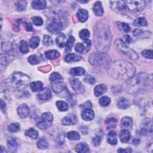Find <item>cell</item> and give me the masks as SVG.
<instances>
[{"mask_svg":"<svg viewBox=\"0 0 153 153\" xmlns=\"http://www.w3.org/2000/svg\"><path fill=\"white\" fill-rule=\"evenodd\" d=\"M94 43L98 52L106 53L111 43V33L108 25L105 21L98 22L94 27Z\"/></svg>","mask_w":153,"mask_h":153,"instance_id":"6da1fadb","label":"cell"},{"mask_svg":"<svg viewBox=\"0 0 153 153\" xmlns=\"http://www.w3.org/2000/svg\"><path fill=\"white\" fill-rule=\"evenodd\" d=\"M107 141L108 142L112 145H115L117 144V134L115 131H110L107 135Z\"/></svg>","mask_w":153,"mask_h":153,"instance_id":"603a6c76","label":"cell"},{"mask_svg":"<svg viewBox=\"0 0 153 153\" xmlns=\"http://www.w3.org/2000/svg\"><path fill=\"white\" fill-rule=\"evenodd\" d=\"M111 103V99L108 96H103L99 99V104L102 106H107Z\"/></svg>","mask_w":153,"mask_h":153,"instance_id":"7dc6e473","label":"cell"},{"mask_svg":"<svg viewBox=\"0 0 153 153\" xmlns=\"http://www.w3.org/2000/svg\"><path fill=\"white\" fill-rule=\"evenodd\" d=\"M25 135L31 138L32 139H36L38 136V132L33 128H31L25 131Z\"/></svg>","mask_w":153,"mask_h":153,"instance_id":"74e56055","label":"cell"},{"mask_svg":"<svg viewBox=\"0 0 153 153\" xmlns=\"http://www.w3.org/2000/svg\"><path fill=\"white\" fill-rule=\"evenodd\" d=\"M93 11L96 16H102L103 15V9L102 6V3L100 1L96 2L93 7Z\"/></svg>","mask_w":153,"mask_h":153,"instance_id":"44dd1931","label":"cell"},{"mask_svg":"<svg viewBox=\"0 0 153 153\" xmlns=\"http://www.w3.org/2000/svg\"><path fill=\"white\" fill-rule=\"evenodd\" d=\"M152 122L149 119H147L146 122L144 123L143 126L141 129V133L142 135H146L148 134H152Z\"/></svg>","mask_w":153,"mask_h":153,"instance_id":"4fadbf2b","label":"cell"},{"mask_svg":"<svg viewBox=\"0 0 153 153\" xmlns=\"http://www.w3.org/2000/svg\"><path fill=\"white\" fill-rule=\"evenodd\" d=\"M75 151L77 152L85 153V152H90V148L89 145L85 142L78 144L75 146Z\"/></svg>","mask_w":153,"mask_h":153,"instance_id":"7402d4cb","label":"cell"},{"mask_svg":"<svg viewBox=\"0 0 153 153\" xmlns=\"http://www.w3.org/2000/svg\"><path fill=\"white\" fill-rule=\"evenodd\" d=\"M31 19H32L33 23L35 26H42L43 23V20L42 18L40 16H33V17H32Z\"/></svg>","mask_w":153,"mask_h":153,"instance_id":"c3c4849f","label":"cell"},{"mask_svg":"<svg viewBox=\"0 0 153 153\" xmlns=\"http://www.w3.org/2000/svg\"><path fill=\"white\" fill-rule=\"evenodd\" d=\"M81 107H82L85 109V108H91L92 107V103L90 101H87V102H86L85 103L82 105L81 106Z\"/></svg>","mask_w":153,"mask_h":153,"instance_id":"91938a15","label":"cell"},{"mask_svg":"<svg viewBox=\"0 0 153 153\" xmlns=\"http://www.w3.org/2000/svg\"><path fill=\"white\" fill-rule=\"evenodd\" d=\"M56 104L57 108L60 111H66L69 109L68 104L64 101H58L56 102Z\"/></svg>","mask_w":153,"mask_h":153,"instance_id":"8d00e7d4","label":"cell"},{"mask_svg":"<svg viewBox=\"0 0 153 153\" xmlns=\"http://www.w3.org/2000/svg\"><path fill=\"white\" fill-rule=\"evenodd\" d=\"M119 152H131L132 150L130 148H126V149H119L117 151Z\"/></svg>","mask_w":153,"mask_h":153,"instance_id":"be15d7a7","label":"cell"},{"mask_svg":"<svg viewBox=\"0 0 153 153\" xmlns=\"http://www.w3.org/2000/svg\"><path fill=\"white\" fill-rule=\"evenodd\" d=\"M31 6L35 10H43L46 7L47 2L44 0H35V1H33L32 2Z\"/></svg>","mask_w":153,"mask_h":153,"instance_id":"ac0fdd59","label":"cell"},{"mask_svg":"<svg viewBox=\"0 0 153 153\" xmlns=\"http://www.w3.org/2000/svg\"><path fill=\"white\" fill-rule=\"evenodd\" d=\"M152 83V75L145 72H141L136 76L127 80L124 85L126 93L133 94L142 90Z\"/></svg>","mask_w":153,"mask_h":153,"instance_id":"3957f363","label":"cell"},{"mask_svg":"<svg viewBox=\"0 0 153 153\" xmlns=\"http://www.w3.org/2000/svg\"><path fill=\"white\" fill-rule=\"evenodd\" d=\"M43 43L44 45L47 46V47L51 46H52L53 44V41L52 39V38L50 36L47 35L44 36Z\"/></svg>","mask_w":153,"mask_h":153,"instance_id":"bcb514c9","label":"cell"},{"mask_svg":"<svg viewBox=\"0 0 153 153\" xmlns=\"http://www.w3.org/2000/svg\"><path fill=\"white\" fill-rule=\"evenodd\" d=\"M7 145L9 149L15 151L17 147V142L15 138L10 137L7 139Z\"/></svg>","mask_w":153,"mask_h":153,"instance_id":"836d02e7","label":"cell"},{"mask_svg":"<svg viewBox=\"0 0 153 153\" xmlns=\"http://www.w3.org/2000/svg\"><path fill=\"white\" fill-rule=\"evenodd\" d=\"M56 42L59 47H64L67 43V38L66 35L63 33H58L56 38Z\"/></svg>","mask_w":153,"mask_h":153,"instance_id":"d6986e66","label":"cell"},{"mask_svg":"<svg viewBox=\"0 0 153 153\" xmlns=\"http://www.w3.org/2000/svg\"><path fill=\"white\" fill-rule=\"evenodd\" d=\"M142 55L146 58L152 59V50H144L142 52Z\"/></svg>","mask_w":153,"mask_h":153,"instance_id":"f5cc1de1","label":"cell"},{"mask_svg":"<svg viewBox=\"0 0 153 153\" xmlns=\"http://www.w3.org/2000/svg\"><path fill=\"white\" fill-rule=\"evenodd\" d=\"M79 35L81 39L83 40H87L90 36V32L86 29H83L80 32Z\"/></svg>","mask_w":153,"mask_h":153,"instance_id":"f6af8a7d","label":"cell"},{"mask_svg":"<svg viewBox=\"0 0 153 153\" xmlns=\"http://www.w3.org/2000/svg\"><path fill=\"white\" fill-rule=\"evenodd\" d=\"M74 42H75L74 37L72 36H70L68 38L66 44V48H65L66 52L70 51L72 49V47L74 44Z\"/></svg>","mask_w":153,"mask_h":153,"instance_id":"7bdbcfd3","label":"cell"},{"mask_svg":"<svg viewBox=\"0 0 153 153\" xmlns=\"http://www.w3.org/2000/svg\"><path fill=\"white\" fill-rule=\"evenodd\" d=\"M119 138L122 142L127 143L129 141L130 139V133L128 130L123 129L120 132Z\"/></svg>","mask_w":153,"mask_h":153,"instance_id":"d4e9b609","label":"cell"},{"mask_svg":"<svg viewBox=\"0 0 153 153\" xmlns=\"http://www.w3.org/2000/svg\"><path fill=\"white\" fill-rule=\"evenodd\" d=\"M122 127L124 129H129L132 127L133 125V120L132 118L129 117H125L122 119L121 122Z\"/></svg>","mask_w":153,"mask_h":153,"instance_id":"cb8c5ba5","label":"cell"},{"mask_svg":"<svg viewBox=\"0 0 153 153\" xmlns=\"http://www.w3.org/2000/svg\"><path fill=\"white\" fill-rule=\"evenodd\" d=\"M69 82L74 91L78 94H83L85 91V88L82 82L76 78H71Z\"/></svg>","mask_w":153,"mask_h":153,"instance_id":"30bf717a","label":"cell"},{"mask_svg":"<svg viewBox=\"0 0 153 153\" xmlns=\"http://www.w3.org/2000/svg\"><path fill=\"white\" fill-rule=\"evenodd\" d=\"M45 56L48 59L53 60L59 58L60 56V53L56 50H50L45 53Z\"/></svg>","mask_w":153,"mask_h":153,"instance_id":"f1b7e54d","label":"cell"},{"mask_svg":"<svg viewBox=\"0 0 153 153\" xmlns=\"http://www.w3.org/2000/svg\"><path fill=\"white\" fill-rule=\"evenodd\" d=\"M76 17L80 22H85L89 17L88 12L84 9H79L76 12Z\"/></svg>","mask_w":153,"mask_h":153,"instance_id":"ffe728a7","label":"cell"},{"mask_svg":"<svg viewBox=\"0 0 153 153\" xmlns=\"http://www.w3.org/2000/svg\"><path fill=\"white\" fill-rule=\"evenodd\" d=\"M75 50L80 53H85V47L83 43H77L75 46Z\"/></svg>","mask_w":153,"mask_h":153,"instance_id":"f907efd6","label":"cell"},{"mask_svg":"<svg viewBox=\"0 0 153 153\" xmlns=\"http://www.w3.org/2000/svg\"><path fill=\"white\" fill-rule=\"evenodd\" d=\"M8 130L12 133H17L20 131V126L17 123H12L8 127Z\"/></svg>","mask_w":153,"mask_h":153,"instance_id":"b9f144b4","label":"cell"},{"mask_svg":"<svg viewBox=\"0 0 153 153\" xmlns=\"http://www.w3.org/2000/svg\"><path fill=\"white\" fill-rule=\"evenodd\" d=\"M133 34L136 36H142V37H144L145 38V36H144V35H145L146 36H149L151 35V34L150 32H143L138 29H135L134 31H133Z\"/></svg>","mask_w":153,"mask_h":153,"instance_id":"681fc988","label":"cell"},{"mask_svg":"<svg viewBox=\"0 0 153 153\" xmlns=\"http://www.w3.org/2000/svg\"><path fill=\"white\" fill-rule=\"evenodd\" d=\"M84 80L85 82L88 83L89 84H94L96 82V80L95 79V77L91 75H89L87 76H86V77L84 79Z\"/></svg>","mask_w":153,"mask_h":153,"instance_id":"11a10c76","label":"cell"},{"mask_svg":"<svg viewBox=\"0 0 153 153\" xmlns=\"http://www.w3.org/2000/svg\"><path fill=\"white\" fill-rule=\"evenodd\" d=\"M23 25H24V27L26 31H32L33 30L32 25L31 23H28V22H25Z\"/></svg>","mask_w":153,"mask_h":153,"instance_id":"6f0895ef","label":"cell"},{"mask_svg":"<svg viewBox=\"0 0 153 153\" xmlns=\"http://www.w3.org/2000/svg\"><path fill=\"white\" fill-rule=\"evenodd\" d=\"M30 83L29 76L22 72H16L9 79L8 84L11 89L14 91L22 92L26 89Z\"/></svg>","mask_w":153,"mask_h":153,"instance_id":"277c9868","label":"cell"},{"mask_svg":"<svg viewBox=\"0 0 153 153\" xmlns=\"http://www.w3.org/2000/svg\"><path fill=\"white\" fill-rule=\"evenodd\" d=\"M40 38L38 36H33L29 40V45L31 48L35 49L40 44Z\"/></svg>","mask_w":153,"mask_h":153,"instance_id":"f35d334b","label":"cell"},{"mask_svg":"<svg viewBox=\"0 0 153 153\" xmlns=\"http://www.w3.org/2000/svg\"><path fill=\"white\" fill-rule=\"evenodd\" d=\"M36 145L37 147L40 149H46L49 147V142L45 138H42L37 142Z\"/></svg>","mask_w":153,"mask_h":153,"instance_id":"d6a6232c","label":"cell"},{"mask_svg":"<svg viewBox=\"0 0 153 153\" xmlns=\"http://www.w3.org/2000/svg\"><path fill=\"white\" fill-rule=\"evenodd\" d=\"M125 4L127 9L132 12H140L142 11L146 6V3L143 0L126 1Z\"/></svg>","mask_w":153,"mask_h":153,"instance_id":"ba28073f","label":"cell"},{"mask_svg":"<svg viewBox=\"0 0 153 153\" xmlns=\"http://www.w3.org/2000/svg\"><path fill=\"white\" fill-rule=\"evenodd\" d=\"M52 87L54 92L56 93H59L66 89V85L63 82H59V81L53 82Z\"/></svg>","mask_w":153,"mask_h":153,"instance_id":"e0dca14e","label":"cell"},{"mask_svg":"<svg viewBox=\"0 0 153 153\" xmlns=\"http://www.w3.org/2000/svg\"><path fill=\"white\" fill-rule=\"evenodd\" d=\"M122 28L125 32H129L130 30V26L126 23H122Z\"/></svg>","mask_w":153,"mask_h":153,"instance_id":"680465c9","label":"cell"},{"mask_svg":"<svg viewBox=\"0 0 153 153\" xmlns=\"http://www.w3.org/2000/svg\"><path fill=\"white\" fill-rule=\"evenodd\" d=\"M0 106H1V111L3 112H4L5 109H6V103L2 99L1 100V105H0Z\"/></svg>","mask_w":153,"mask_h":153,"instance_id":"6125c7cd","label":"cell"},{"mask_svg":"<svg viewBox=\"0 0 153 153\" xmlns=\"http://www.w3.org/2000/svg\"><path fill=\"white\" fill-rule=\"evenodd\" d=\"M10 57L6 54H1V69H3V68L6 66L10 63Z\"/></svg>","mask_w":153,"mask_h":153,"instance_id":"d590c367","label":"cell"},{"mask_svg":"<svg viewBox=\"0 0 153 153\" xmlns=\"http://www.w3.org/2000/svg\"><path fill=\"white\" fill-rule=\"evenodd\" d=\"M140 142V140L138 139V138H134L133 139V144L135 145H137L139 144Z\"/></svg>","mask_w":153,"mask_h":153,"instance_id":"e7e4bbea","label":"cell"},{"mask_svg":"<svg viewBox=\"0 0 153 153\" xmlns=\"http://www.w3.org/2000/svg\"><path fill=\"white\" fill-rule=\"evenodd\" d=\"M16 9L19 11H24L27 7V2L26 1H17L15 3Z\"/></svg>","mask_w":153,"mask_h":153,"instance_id":"60d3db41","label":"cell"},{"mask_svg":"<svg viewBox=\"0 0 153 153\" xmlns=\"http://www.w3.org/2000/svg\"><path fill=\"white\" fill-rule=\"evenodd\" d=\"M107 71L109 75L114 79L128 80L135 75L136 69L131 63L123 60H117L110 64Z\"/></svg>","mask_w":153,"mask_h":153,"instance_id":"7a4b0ae2","label":"cell"},{"mask_svg":"<svg viewBox=\"0 0 153 153\" xmlns=\"http://www.w3.org/2000/svg\"><path fill=\"white\" fill-rule=\"evenodd\" d=\"M67 137L71 141H79L80 139V136L78 132L75 131H71L67 133Z\"/></svg>","mask_w":153,"mask_h":153,"instance_id":"ab89813d","label":"cell"},{"mask_svg":"<svg viewBox=\"0 0 153 153\" xmlns=\"http://www.w3.org/2000/svg\"><path fill=\"white\" fill-rule=\"evenodd\" d=\"M125 40H126V42L128 43H130V42H131L130 36L129 35H126V36H125Z\"/></svg>","mask_w":153,"mask_h":153,"instance_id":"03108f58","label":"cell"},{"mask_svg":"<svg viewBox=\"0 0 153 153\" xmlns=\"http://www.w3.org/2000/svg\"><path fill=\"white\" fill-rule=\"evenodd\" d=\"M117 122V120L115 118H111V119H108L105 120V123L107 125H109L111 123H116Z\"/></svg>","mask_w":153,"mask_h":153,"instance_id":"94428289","label":"cell"},{"mask_svg":"<svg viewBox=\"0 0 153 153\" xmlns=\"http://www.w3.org/2000/svg\"><path fill=\"white\" fill-rule=\"evenodd\" d=\"M89 61L95 67L108 69L111 63V59L106 53H93L89 56Z\"/></svg>","mask_w":153,"mask_h":153,"instance_id":"5b68a950","label":"cell"},{"mask_svg":"<svg viewBox=\"0 0 153 153\" xmlns=\"http://www.w3.org/2000/svg\"><path fill=\"white\" fill-rule=\"evenodd\" d=\"M76 1L80 3H87L89 2L88 1Z\"/></svg>","mask_w":153,"mask_h":153,"instance_id":"003e7915","label":"cell"},{"mask_svg":"<svg viewBox=\"0 0 153 153\" xmlns=\"http://www.w3.org/2000/svg\"><path fill=\"white\" fill-rule=\"evenodd\" d=\"M133 25L136 26L141 27V26H146L148 25L147 21L145 17H139L135 19L133 22Z\"/></svg>","mask_w":153,"mask_h":153,"instance_id":"e575fe53","label":"cell"},{"mask_svg":"<svg viewBox=\"0 0 153 153\" xmlns=\"http://www.w3.org/2000/svg\"><path fill=\"white\" fill-rule=\"evenodd\" d=\"M28 62L32 64V65H36L39 63V59H38V57L36 55H31L28 59Z\"/></svg>","mask_w":153,"mask_h":153,"instance_id":"816d5d0a","label":"cell"},{"mask_svg":"<svg viewBox=\"0 0 153 153\" xmlns=\"http://www.w3.org/2000/svg\"><path fill=\"white\" fill-rule=\"evenodd\" d=\"M115 47L117 51L128 56L130 59L132 60H137L138 59V54L134 50L128 47L124 42L120 38H117L115 42Z\"/></svg>","mask_w":153,"mask_h":153,"instance_id":"8992f818","label":"cell"},{"mask_svg":"<svg viewBox=\"0 0 153 153\" xmlns=\"http://www.w3.org/2000/svg\"><path fill=\"white\" fill-rule=\"evenodd\" d=\"M29 108L26 104H22L19 106L17 108V112L19 115V116L22 118L25 119L27 117L29 114Z\"/></svg>","mask_w":153,"mask_h":153,"instance_id":"2e32d148","label":"cell"},{"mask_svg":"<svg viewBox=\"0 0 153 153\" xmlns=\"http://www.w3.org/2000/svg\"><path fill=\"white\" fill-rule=\"evenodd\" d=\"M102 138V136L100 135H97L95 138H93V140H92V142H93V145L96 146L99 145L101 142Z\"/></svg>","mask_w":153,"mask_h":153,"instance_id":"db71d44e","label":"cell"},{"mask_svg":"<svg viewBox=\"0 0 153 153\" xmlns=\"http://www.w3.org/2000/svg\"><path fill=\"white\" fill-rule=\"evenodd\" d=\"M85 47V53H87L90 49V46H91V41H90L89 40H85L83 43Z\"/></svg>","mask_w":153,"mask_h":153,"instance_id":"9f6ffc18","label":"cell"},{"mask_svg":"<svg viewBox=\"0 0 153 153\" xmlns=\"http://www.w3.org/2000/svg\"><path fill=\"white\" fill-rule=\"evenodd\" d=\"M82 117L85 121H91L94 119L95 114L91 108H85L82 112Z\"/></svg>","mask_w":153,"mask_h":153,"instance_id":"5bb4252c","label":"cell"},{"mask_svg":"<svg viewBox=\"0 0 153 153\" xmlns=\"http://www.w3.org/2000/svg\"><path fill=\"white\" fill-rule=\"evenodd\" d=\"M86 73V71L83 68L75 67L70 70V74L72 76H80L83 75Z\"/></svg>","mask_w":153,"mask_h":153,"instance_id":"f546056e","label":"cell"},{"mask_svg":"<svg viewBox=\"0 0 153 153\" xmlns=\"http://www.w3.org/2000/svg\"><path fill=\"white\" fill-rule=\"evenodd\" d=\"M37 96L40 101H48L52 96V93L49 88H44L38 92Z\"/></svg>","mask_w":153,"mask_h":153,"instance_id":"7c38bea8","label":"cell"},{"mask_svg":"<svg viewBox=\"0 0 153 153\" xmlns=\"http://www.w3.org/2000/svg\"><path fill=\"white\" fill-rule=\"evenodd\" d=\"M19 50L22 53H28L29 52V45L26 40H22L19 44Z\"/></svg>","mask_w":153,"mask_h":153,"instance_id":"1f68e13d","label":"cell"},{"mask_svg":"<svg viewBox=\"0 0 153 153\" xmlns=\"http://www.w3.org/2000/svg\"><path fill=\"white\" fill-rule=\"evenodd\" d=\"M53 121V116L50 112L43 113L41 117V120L37 123L36 126L42 129L45 130L52 126Z\"/></svg>","mask_w":153,"mask_h":153,"instance_id":"9c48e42d","label":"cell"},{"mask_svg":"<svg viewBox=\"0 0 153 153\" xmlns=\"http://www.w3.org/2000/svg\"><path fill=\"white\" fill-rule=\"evenodd\" d=\"M65 61L68 63L71 62H75L80 61L82 59V57L78 55L75 53H71L69 55H67L65 57Z\"/></svg>","mask_w":153,"mask_h":153,"instance_id":"484cf974","label":"cell"},{"mask_svg":"<svg viewBox=\"0 0 153 153\" xmlns=\"http://www.w3.org/2000/svg\"><path fill=\"white\" fill-rule=\"evenodd\" d=\"M30 87L32 91L39 92L43 89V84L40 81L34 82L31 83Z\"/></svg>","mask_w":153,"mask_h":153,"instance_id":"83f0119b","label":"cell"},{"mask_svg":"<svg viewBox=\"0 0 153 153\" xmlns=\"http://www.w3.org/2000/svg\"><path fill=\"white\" fill-rule=\"evenodd\" d=\"M130 104L128 101L125 98H120L117 102V107L121 109H126L128 108Z\"/></svg>","mask_w":153,"mask_h":153,"instance_id":"4dcf8cb0","label":"cell"},{"mask_svg":"<svg viewBox=\"0 0 153 153\" xmlns=\"http://www.w3.org/2000/svg\"><path fill=\"white\" fill-rule=\"evenodd\" d=\"M111 7L112 10L118 13H125L127 8L125 4V1H110Z\"/></svg>","mask_w":153,"mask_h":153,"instance_id":"8fae6325","label":"cell"},{"mask_svg":"<svg viewBox=\"0 0 153 153\" xmlns=\"http://www.w3.org/2000/svg\"><path fill=\"white\" fill-rule=\"evenodd\" d=\"M63 28L64 19L59 15L53 17L47 27V30L52 34L58 33L61 30L63 29Z\"/></svg>","mask_w":153,"mask_h":153,"instance_id":"52a82bcc","label":"cell"},{"mask_svg":"<svg viewBox=\"0 0 153 153\" xmlns=\"http://www.w3.org/2000/svg\"><path fill=\"white\" fill-rule=\"evenodd\" d=\"M62 79H63V78H62V75L58 72H53L50 75V78H49L50 81H51L52 82L59 81V80H61Z\"/></svg>","mask_w":153,"mask_h":153,"instance_id":"ee69618b","label":"cell"},{"mask_svg":"<svg viewBox=\"0 0 153 153\" xmlns=\"http://www.w3.org/2000/svg\"><path fill=\"white\" fill-rule=\"evenodd\" d=\"M76 122H77V118L75 115L70 114L63 119L62 123L64 126H70L75 125Z\"/></svg>","mask_w":153,"mask_h":153,"instance_id":"9a60e30c","label":"cell"},{"mask_svg":"<svg viewBox=\"0 0 153 153\" xmlns=\"http://www.w3.org/2000/svg\"><path fill=\"white\" fill-rule=\"evenodd\" d=\"M107 91L106 86L103 84L97 85L95 88V95L97 97L101 96Z\"/></svg>","mask_w":153,"mask_h":153,"instance_id":"4316f807","label":"cell"}]
</instances>
